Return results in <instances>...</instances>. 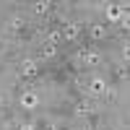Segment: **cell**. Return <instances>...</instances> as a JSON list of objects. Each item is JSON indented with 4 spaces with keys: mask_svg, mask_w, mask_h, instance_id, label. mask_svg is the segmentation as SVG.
Wrapping results in <instances>:
<instances>
[{
    "mask_svg": "<svg viewBox=\"0 0 130 130\" xmlns=\"http://www.w3.org/2000/svg\"><path fill=\"white\" fill-rule=\"evenodd\" d=\"M13 107L18 112H24L26 117H37L44 107V91H39V86H34V83H18Z\"/></svg>",
    "mask_w": 130,
    "mask_h": 130,
    "instance_id": "cell-1",
    "label": "cell"
},
{
    "mask_svg": "<svg viewBox=\"0 0 130 130\" xmlns=\"http://www.w3.org/2000/svg\"><path fill=\"white\" fill-rule=\"evenodd\" d=\"M107 65V52L99 47H81L73 57V68L78 73H96Z\"/></svg>",
    "mask_w": 130,
    "mask_h": 130,
    "instance_id": "cell-2",
    "label": "cell"
},
{
    "mask_svg": "<svg viewBox=\"0 0 130 130\" xmlns=\"http://www.w3.org/2000/svg\"><path fill=\"white\" fill-rule=\"evenodd\" d=\"M3 34L10 37V39H16V37H24L26 31H31V18L26 10H10V13L3 18Z\"/></svg>",
    "mask_w": 130,
    "mask_h": 130,
    "instance_id": "cell-3",
    "label": "cell"
},
{
    "mask_svg": "<svg viewBox=\"0 0 130 130\" xmlns=\"http://www.w3.org/2000/svg\"><path fill=\"white\" fill-rule=\"evenodd\" d=\"M13 73H16V81H34L39 78V73H42V65L31 57V55H21L13 60Z\"/></svg>",
    "mask_w": 130,
    "mask_h": 130,
    "instance_id": "cell-4",
    "label": "cell"
},
{
    "mask_svg": "<svg viewBox=\"0 0 130 130\" xmlns=\"http://www.w3.org/2000/svg\"><path fill=\"white\" fill-rule=\"evenodd\" d=\"M109 75L107 73H86V96L89 99H94V102H102V96H104V91L109 89Z\"/></svg>",
    "mask_w": 130,
    "mask_h": 130,
    "instance_id": "cell-5",
    "label": "cell"
},
{
    "mask_svg": "<svg viewBox=\"0 0 130 130\" xmlns=\"http://www.w3.org/2000/svg\"><path fill=\"white\" fill-rule=\"evenodd\" d=\"M86 34H89V39L94 42V44H104V42H109L115 37V29L107 26L104 21L94 18V21H86Z\"/></svg>",
    "mask_w": 130,
    "mask_h": 130,
    "instance_id": "cell-6",
    "label": "cell"
},
{
    "mask_svg": "<svg viewBox=\"0 0 130 130\" xmlns=\"http://www.w3.org/2000/svg\"><path fill=\"white\" fill-rule=\"evenodd\" d=\"M60 31H62V42L65 44H75V42L81 39V34L86 31V21L78 18V16H73V18H68L60 26Z\"/></svg>",
    "mask_w": 130,
    "mask_h": 130,
    "instance_id": "cell-7",
    "label": "cell"
},
{
    "mask_svg": "<svg viewBox=\"0 0 130 130\" xmlns=\"http://www.w3.org/2000/svg\"><path fill=\"white\" fill-rule=\"evenodd\" d=\"M31 57H34L39 65L52 62V60L60 57V47H57V44H47V42H37V44H34V52H31Z\"/></svg>",
    "mask_w": 130,
    "mask_h": 130,
    "instance_id": "cell-8",
    "label": "cell"
},
{
    "mask_svg": "<svg viewBox=\"0 0 130 130\" xmlns=\"http://www.w3.org/2000/svg\"><path fill=\"white\" fill-rule=\"evenodd\" d=\"M52 10H55L52 0H34V3H29L26 13H29V18H50Z\"/></svg>",
    "mask_w": 130,
    "mask_h": 130,
    "instance_id": "cell-9",
    "label": "cell"
},
{
    "mask_svg": "<svg viewBox=\"0 0 130 130\" xmlns=\"http://www.w3.org/2000/svg\"><path fill=\"white\" fill-rule=\"evenodd\" d=\"M13 130H39V117H24L13 125Z\"/></svg>",
    "mask_w": 130,
    "mask_h": 130,
    "instance_id": "cell-10",
    "label": "cell"
},
{
    "mask_svg": "<svg viewBox=\"0 0 130 130\" xmlns=\"http://www.w3.org/2000/svg\"><path fill=\"white\" fill-rule=\"evenodd\" d=\"M3 120H5V112H0V127H3Z\"/></svg>",
    "mask_w": 130,
    "mask_h": 130,
    "instance_id": "cell-11",
    "label": "cell"
},
{
    "mask_svg": "<svg viewBox=\"0 0 130 130\" xmlns=\"http://www.w3.org/2000/svg\"><path fill=\"white\" fill-rule=\"evenodd\" d=\"M68 130H78V127H75V125H70V127H68Z\"/></svg>",
    "mask_w": 130,
    "mask_h": 130,
    "instance_id": "cell-12",
    "label": "cell"
},
{
    "mask_svg": "<svg viewBox=\"0 0 130 130\" xmlns=\"http://www.w3.org/2000/svg\"><path fill=\"white\" fill-rule=\"evenodd\" d=\"M0 60H3V57H0Z\"/></svg>",
    "mask_w": 130,
    "mask_h": 130,
    "instance_id": "cell-13",
    "label": "cell"
}]
</instances>
